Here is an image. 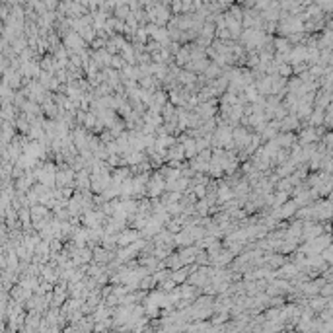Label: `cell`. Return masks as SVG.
Returning <instances> with one entry per match:
<instances>
[{"mask_svg":"<svg viewBox=\"0 0 333 333\" xmlns=\"http://www.w3.org/2000/svg\"><path fill=\"white\" fill-rule=\"evenodd\" d=\"M164 187H166L164 178H162V176H158V174L154 172L146 182L144 197H146V199H160V197H162V193H164Z\"/></svg>","mask_w":333,"mask_h":333,"instance_id":"cell-1","label":"cell"},{"mask_svg":"<svg viewBox=\"0 0 333 333\" xmlns=\"http://www.w3.org/2000/svg\"><path fill=\"white\" fill-rule=\"evenodd\" d=\"M136 240H140V232L138 230H132V228H125L121 234H117V248H127L130 244H134Z\"/></svg>","mask_w":333,"mask_h":333,"instance_id":"cell-2","label":"cell"},{"mask_svg":"<svg viewBox=\"0 0 333 333\" xmlns=\"http://www.w3.org/2000/svg\"><path fill=\"white\" fill-rule=\"evenodd\" d=\"M111 258H115V252H110V250H106V248H102V246H94L92 248V259H96V261L106 263V261H110Z\"/></svg>","mask_w":333,"mask_h":333,"instance_id":"cell-3","label":"cell"},{"mask_svg":"<svg viewBox=\"0 0 333 333\" xmlns=\"http://www.w3.org/2000/svg\"><path fill=\"white\" fill-rule=\"evenodd\" d=\"M267 261H269V267H278V263H284V258L282 256H269Z\"/></svg>","mask_w":333,"mask_h":333,"instance_id":"cell-4","label":"cell"}]
</instances>
